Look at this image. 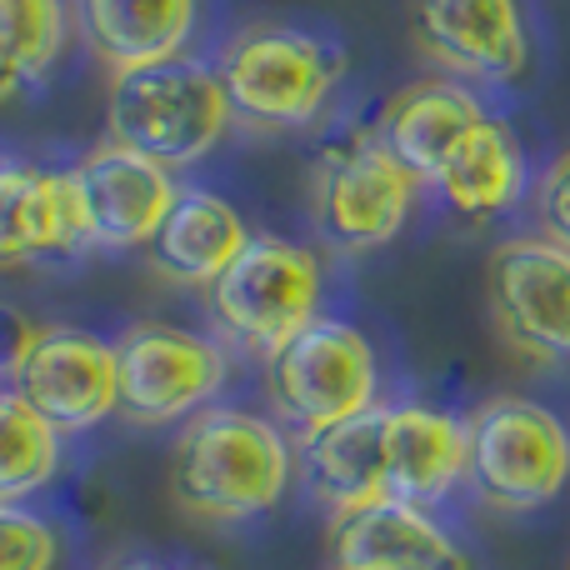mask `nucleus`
Here are the masks:
<instances>
[{"mask_svg": "<svg viewBox=\"0 0 570 570\" xmlns=\"http://www.w3.org/2000/svg\"><path fill=\"white\" fill-rule=\"evenodd\" d=\"M295 475L291 441L281 425L236 405H206L190 415L170 455V495L186 515L236 525L281 505Z\"/></svg>", "mask_w": 570, "mask_h": 570, "instance_id": "f257e3e1", "label": "nucleus"}, {"mask_svg": "<svg viewBox=\"0 0 570 570\" xmlns=\"http://www.w3.org/2000/svg\"><path fill=\"white\" fill-rule=\"evenodd\" d=\"M230 120L236 116L226 106L216 66L190 56L120 70L106 90V140L166 170L196 166L200 156H210Z\"/></svg>", "mask_w": 570, "mask_h": 570, "instance_id": "f03ea898", "label": "nucleus"}, {"mask_svg": "<svg viewBox=\"0 0 570 570\" xmlns=\"http://www.w3.org/2000/svg\"><path fill=\"white\" fill-rule=\"evenodd\" d=\"M220 90L236 120L261 130L311 126L345 80V50L321 30L256 20L226 40L216 60Z\"/></svg>", "mask_w": 570, "mask_h": 570, "instance_id": "7ed1b4c3", "label": "nucleus"}, {"mask_svg": "<svg viewBox=\"0 0 570 570\" xmlns=\"http://www.w3.org/2000/svg\"><path fill=\"white\" fill-rule=\"evenodd\" d=\"M570 481V431L525 395H495L465 421V485L495 511H541Z\"/></svg>", "mask_w": 570, "mask_h": 570, "instance_id": "20e7f679", "label": "nucleus"}, {"mask_svg": "<svg viewBox=\"0 0 570 570\" xmlns=\"http://www.w3.org/2000/svg\"><path fill=\"white\" fill-rule=\"evenodd\" d=\"M321 261L281 236H250L246 250L210 281V315L240 351L271 355L321 315Z\"/></svg>", "mask_w": 570, "mask_h": 570, "instance_id": "39448f33", "label": "nucleus"}, {"mask_svg": "<svg viewBox=\"0 0 570 570\" xmlns=\"http://www.w3.org/2000/svg\"><path fill=\"white\" fill-rule=\"evenodd\" d=\"M375 391H381L375 345L351 321H331V315H315L266 361L271 411L301 435L365 415L375 405Z\"/></svg>", "mask_w": 570, "mask_h": 570, "instance_id": "423d86ee", "label": "nucleus"}, {"mask_svg": "<svg viewBox=\"0 0 570 570\" xmlns=\"http://www.w3.org/2000/svg\"><path fill=\"white\" fill-rule=\"evenodd\" d=\"M421 180L381 146V136H351L345 146H331L311 180V216L331 250L361 256L381 250L401 236L411 220Z\"/></svg>", "mask_w": 570, "mask_h": 570, "instance_id": "0eeeda50", "label": "nucleus"}, {"mask_svg": "<svg viewBox=\"0 0 570 570\" xmlns=\"http://www.w3.org/2000/svg\"><path fill=\"white\" fill-rule=\"evenodd\" d=\"M116 411L136 425H170L200 415L226 385V355L206 335L166 321H136L110 341Z\"/></svg>", "mask_w": 570, "mask_h": 570, "instance_id": "6e6552de", "label": "nucleus"}, {"mask_svg": "<svg viewBox=\"0 0 570 570\" xmlns=\"http://www.w3.org/2000/svg\"><path fill=\"white\" fill-rule=\"evenodd\" d=\"M485 295L501 341L535 365H570V250L515 236L491 250Z\"/></svg>", "mask_w": 570, "mask_h": 570, "instance_id": "1a4fd4ad", "label": "nucleus"}, {"mask_svg": "<svg viewBox=\"0 0 570 570\" xmlns=\"http://www.w3.org/2000/svg\"><path fill=\"white\" fill-rule=\"evenodd\" d=\"M10 391L60 435H86L116 415V351L80 325H40Z\"/></svg>", "mask_w": 570, "mask_h": 570, "instance_id": "9d476101", "label": "nucleus"}, {"mask_svg": "<svg viewBox=\"0 0 570 570\" xmlns=\"http://www.w3.org/2000/svg\"><path fill=\"white\" fill-rule=\"evenodd\" d=\"M66 186L80 220V236H86V246L100 250L150 246L170 200L180 196L176 176L166 166L116 146V140H100L90 156H80L66 170Z\"/></svg>", "mask_w": 570, "mask_h": 570, "instance_id": "9b49d317", "label": "nucleus"}, {"mask_svg": "<svg viewBox=\"0 0 570 570\" xmlns=\"http://www.w3.org/2000/svg\"><path fill=\"white\" fill-rule=\"evenodd\" d=\"M415 46L465 86H505L531 70L521 0H411Z\"/></svg>", "mask_w": 570, "mask_h": 570, "instance_id": "f8f14e48", "label": "nucleus"}, {"mask_svg": "<svg viewBox=\"0 0 570 570\" xmlns=\"http://www.w3.org/2000/svg\"><path fill=\"white\" fill-rule=\"evenodd\" d=\"M335 570H471V556L421 505L375 501L331 525Z\"/></svg>", "mask_w": 570, "mask_h": 570, "instance_id": "ddd939ff", "label": "nucleus"}, {"mask_svg": "<svg viewBox=\"0 0 570 570\" xmlns=\"http://www.w3.org/2000/svg\"><path fill=\"white\" fill-rule=\"evenodd\" d=\"M485 116H491L485 100L475 96L465 80L435 76V80H415V86L395 90L381 106L375 136H381V146L391 150L421 186H431L441 160L451 156V146L471 126H481Z\"/></svg>", "mask_w": 570, "mask_h": 570, "instance_id": "4468645a", "label": "nucleus"}, {"mask_svg": "<svg viewBox=\"0 0 570 570\" xmlns=\"http://www.w3.org/2000/svg\"><path fill=\"white\" fill-rule=\"evenodd\" d=\"M70 26L90 56L120 76L186 56L200 26V0H70Z\"/></svg>", "mask_w": 570, "mask_h": 570, "instance_id": "2eb2a0df", "label": "nucleus"}, {"mask_svg": "<svg viewBox=\"0 0 570 570\" xmlns=\"http://www.w3.org/2000/svg\"><path fill=\"white\" fill-rule=\"evenodd\" d=\"M465 481V425L431 405H385V501L441 505Z\"/></svg>", "mask_w": 570, "mask_h": 570, "instance_id": "dca6fc26", "label": "nucleus"}, {"mask_svg": "<svg viewBox=\"0 0 570 570\" xmlns=\"http://www.w3.org/2000/svg\"><path fill=\"white\" fill-rule=\"evenodd\" d=\"M301 475L335 521L385 501V405L301 435Z\"/></svg>", "mask_w": 570, "mask_h": 570, "instance_id": "f3484780", "label": "nucleus"}, {"mask_svg": "<svg viewBox=\"0 0 570 570\" xmlns=\"http://www.w3.org/2000/svg\"><path fill=\"white\" fill-rule=\"evenodd\" d=\"M86 246L70 186L56 170L0 166V266H46L70 261Z\"/></svg>", "mask_w": 570, "mask_h": 570, "instance_id": "a211bd4d", "label": "nucleus"}, {"mask_svg": "<svg viewBox=\"0 0 570 570\" xmlns=\"http://www.w3.org/2000/svg\"><path fill=\"white\" fill-rule=\"evenodd\" d=\"M246 240H250V230L230 200H220L216 190L180 186L166 220L150 236L146 256L156 266V276H166L176 285H210L246 250Z\"/></svg>", "mask_w": 570, "mask_h": 570, "instance_id": "6ab92c4d", "label": "nucleus"}, {"mask_svg": "<svg viewBox=\"0 0 570 570\" xmlns=\"http://www.w3.org/2000/svg\"><path fill=\"white\" fill-rule=\"evenodd\" d=\"M441 200L465 220H495L525 196V150L505 120L485 116L451 146L431 180Z\"/></svg>", "mask_w": 570, "mask_h": 570, "instance_id": "aec40b11", "label": "nucleus"}, {"mask_svg": "<svg viewBox=\"0 0 570 570\" xmlns=\"http://www.w3.org/2000/svg\"><path fill=\"white\" fill-rule=\"evenodd\" d=\"M60 471V431L16 391H0V501H26Z\"/></svg>", "mask_w": 570, "mask_h": 570, "instance_id": "412c9836", "label": "nucleus"}, {"mask_svg": "<svg viewBox=\"0 0 570 570\" xmlns=\"http://www.w3.org/2000/svg\"><path fill=\"white\" fill-rule=\"evenodd\" d=\"M66 0H0V50L40 80L66 50Z\"/></svg>", "mask_w": 570, "mask_h": 570, "instance_id": "4be33fe9", "label": "nucleus"}, {"mask_svg": "<svg viewBox=\"0 0 570 570\" xmlns=\"http://www.w3.org/2000/svg\"><path fill=\"white\" fill-rule=\"evenodd\" d=\"M60 535L46 515L20 501H0V570H56Z\"/></svg>", "mask_w": 570, "mask_h": 570, "instance_id": "5701e85b", "label": "nucleus"}, {"mask_svg": "<svg viewBox=\"0 0 570 570\" xmlns=\"http://www.w3.org/2000/svg\"><path fill=\"white\" fill-rule=\"evenodd\" d=\"M535 216H541V236L570 250V150H561L535 180Z\"/></svg>", "mask_w": 570, "mask_h": 570, "instance_id": "b1692460", "label": "nucleus"}, {"mask_svg": "<svg viewBox=\"0 0 570 570\" xmlns=\"http://www.w3.org/2000/svg\"><path fill=\"white\" fill-rule=\"evenodd\" d=\"M36 331H40V325H30L26 315L16 311V305H0V375H6V381L16 375V365L26 361Z\"/></svg>", "mask_w": 570, "mask_h": 570, "instance_id": "393cba45", "label": "nucleus"}, {"mask_svg": "<svg viewBox=\"0 0 570 570\" xmlns=\"http://www.w3.org/2000/svg\"><path fill=\"white\" fill-rule=\"evenodd\" d=\"M26 86H30V76L6 56V50H0V106H6V100H16Z\"/></svg>", "mask_w": 570, "mask_h": 570, "instance_id": "a878e982", "label": "nucleus"}, {"mask_svg": "<svg viewBox=\"0 0 570 570\" xmlns=\"http://www.w3.org/2000/svg\"><path fill=\"white\" fill-rule=\"evenodd\" d=\"M120 570H166V566H150V561H130V566H120Z\"/></svg>", "mask_w": 570, "mask_h": 570, "instance_id": "bb28decb", "label": "nucleus"}]
</instances>
